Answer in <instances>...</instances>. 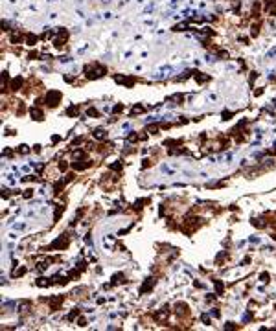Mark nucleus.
Listing matches in <instances>:
<instances>
[{"mask_svg":"<svg viewBox=\"0 0 276 331\" xmlns=\"http://www.w3.org/2000/svg\"><path fill=\"white\" fill-rule=\"evenodd\" d=\"M85 74H87L88 79H98V77H101V75L107 74V68L98 65V63H92V65H87L85 66Z\"/></svg>","mask_w":276,"mask_h":331,"instance_id":"1","label":"nucleus"},{"mask_svg":"<svg viewBox=\"0 0 276 331\" xmlns=\"http://www.w3.org/2000/svg\"><path fill=\"white\" fill-rule=\"evenodd\" d=\"M44 101L48 103V107H55V105H57V103L61 101V92H57V90L48 92V94H46V98H44Z\"/></svg>","mask_w":276,"mask_h":331,"instance_id":"2","label":"nucleus"},{"mask_svg":"<svg viewBox=\"0 0 276 331\" xmlns=\"http://www.w3.org/2000/svg\"><path fill=\"white\" fill-rule=\"evenodd\" d=\"M153 285H155V280H153V278H149V280L146 281V283H144V285H142V289H140V293L144 294V293H146V291H147V289H151V287H153Z\"/></svg>","mask_w":276,"mask_h":331,"instance_id":"3","label":"nucleus"},{"mask_svg":"<svg viewBox=\"0 0 276 331\" xmlns=\"http://www.w3.org/2000/svg\"><path fill=\"white\" fill-rule=\"evenodd\" d=\"M20 87H22V77L13 79V83H11V90H20Z\"/></svg>","mask_w":276,"mask_h":331,"instance_id":"4","label":"nucleus"},{"mask_svg":"<svg viewBox=\"0 0 276 331\" xmlns=\"http://www.w3.org/2000/svg\"><path fill=\"white\" fill-rule=\"evenodd\" d=\"M94 136H96V138H105L107 133H105L103 129H98V131H94Z\"/></svg>","mask_w":276,"mask_h":331,"instance_id":"5","label":"nucleus"},{"mask_svg":"<svg viewBox=\"0 0 276 331\" xmlns=\"http://www.w3.org/2000/svg\"><path fill=\"white\" fill-rule=\"evenodd\" d=\"M33 43H37V37L30 35V37H28V44H33Z\"/></svg>","mask_w":276,"mask_h":331,"instance_id":"6","label":"nucleus"},{"mask_svg":"<svg viewBox=\"0 0 276 331\" xmlns=\"http://www.w3.org/2000/svg\"><path fill=\"white\" fill-rule=\"evenodd\" d=\"M68 114H78V107H70V109H68Z\"/></svg>","mask_w":276,"mask_h":331,"instance_id":"7","label":"nucleus"}]
</instances>
